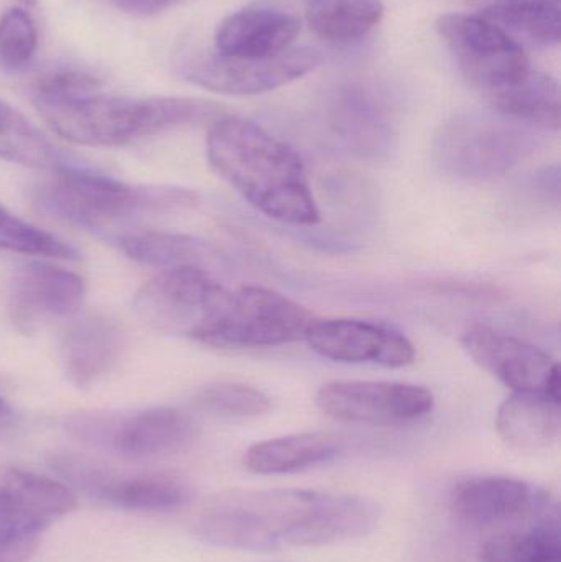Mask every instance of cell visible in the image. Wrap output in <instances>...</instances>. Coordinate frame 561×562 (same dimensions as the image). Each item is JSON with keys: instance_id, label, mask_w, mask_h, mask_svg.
Returning <instances> with one entry per match:
<instances>
[{"instance_id": "cell-24", "label": "cell", "mask_w": 561, "mask_h": 562, "mask_svg": "<svg viewBox=\"0 0 561 562\" xmlns=\"http://www.w3.org/2000/svg\"><path fill=\"white\" fill-rule=\"evenodd\" d=\"M473 13L509 33L543 48L559 46L560 0H467Z\"/></svg>"}, {"instance_id": "cell-5", "label": "cell", "mask_w": 561, "mask_h": 562, "mask_svg": "<svg viewBox=\"0 0 561 562\" xmlns=\"http://www.w3.org/2000/svg\"><path fill=\"white\" fill-rule=\"evenodd\" d=\"M539 131L493 114H463L441 125L435 137L438 167L460 180L504 177L532 157Z\"/></svg>"}, {"instance_id": "cell-38", "label": "cell", "mask_w": 561, "mask_h": 562, "mask_svg": "<svg viewBox=\"0 0 561 562\" xmlns=\"http://www.w3.org/2000/svg\"><path fill=\"white\" fill-rule=\"evenodd\" d=\"M19 2L25 3V5H35L36 0H19Z\"/></svg>"}, {"instance_id": "cell-16", "label": "cell", "mask_w": 561, "mask_h": 562, "mask_svg": "<svg viewBox=\"0 0 561 562\" xmlns=\"http://www.w3.org/2000/svg\"><path fill=\"white\" fill-rule=\"evenodd\" d=\"M86 291L85 279L71 270L46 262L23 263L9 283L10 319L22 333H33L48 321L72 316Z\"/></svg>"}, {"instance_id": "cell-22", "label": "cell", "mask_w": 561, "mask_h": 562, "mask_svg": "<svg viewBox=\"0 0 561 562\" xmlns=\"http://www.w3.org/2000/svg\"><path fill=\"white\" fill-rule=\"evenodd\" d=\"M117 246L125 257L145 267L160 270H213L227 266L226 257L213 244L188 234L141 231L117 237Z\"/></svg>"}, {"instance_id": "cell-26", "label": "cell", "mask_w": 561, "mask_h": 562, "mask_svg": "<svg viewBox=\"0 0 561 562\" xmlns=\"http://www.w3.org/2000/svg\"><path fill=\"white\" fill-rule=\"evenodd\" d=\"M490 105L497 115L539 132L560 128V86L547 72L530 69L516 88Z\"/></svg>"}, {"instance_id": "cell-12", "label": "cell", "mask_w": 561, "mask_h": 562, "mask_svg": "<svg viewBox=\"0 0 561 562\" xmlns=\"http://www.w3.org/2000/svg\"><path fill=\"white\" fill-rule=\"evenodd\" d=\"M329 418L369 426H405L422 422L435 408V396L422 385L384 380H336L315 396Z\"/></svg>"}, {"instance_id": "cell-4", "label": "cell", "mask_w": 561, "mask_h": 562, "mask_svg": "<svg viewBox=\"0 0 561 562\" xmlns=\"http://www.w3.org/2000/svg\"><path fill=\"white\" fill-rule=\"evenodd\" d=\"M33 203L59 223L99 233L142 217L193 210L200 198L187 188L131 184L65 165L33 190Z\"/></svg>"}, {"instance_id": "cell-3", "label": "cell", "mask_w": 561, "mask_h": 562, "mask_svg": "<svg viewBox=\"0 0 561 562\" xmlns=\"http://www.w3.org/2000/svg\"><path fill=\"white\" fill-rule=\"evenodd\" d=\"M49 128L85 147H124L188 125L213 124L226 115L216 102L193 98H117L91 94L33 95Z\"/></svg>"}, {"instance_id": "cell-1", "label": "cell", "mask_w": 561, "mask_h": 562, "mask_svg": "<svg viewBox=\"0 0 561 562\" xmlns=\"http://www.w3.org/2000/svg\"><path fill=\"white\" fill-rule=\"evenodd\" d=\"M381 520L371 498L335 492L231 491L210 498L193 531L226 550L267 551L329 547L368 537Z\"/></svg>"}, {"instance_id": "cell-10", "label": "cell", "mask_w": 561, "mask_h": 562, "mask_svg": "<svg viewBox=\"0 0 561 562\" xmlns=\"http://www.w3.org/2000/svg\"><path fill=\"white\" fill-rule=\"evenodd\" d=\"M229 293L206 270H164L138 288L134 313L148 329L197 339Z\"/></svg>"}, {"instance_id": "cell-19", "label": "cell", "mask_w": 561, "mask_h": 562, "mask_svg": "<svg viewBox=\"0 0 561 562\" xmlns=\"http://www.w3.org/2000/svg\"><path fill=\"white\" fill-rule=\"evenodd\" d=\"M125 347V334L115 321L88 316L72 321L61 336L63 372L76 389H88L112 372Z\"/></svg>"}, {"instance_id": "cell-30", "label": "cell", "mask_w": 561, "mask_h": 562, "mask_svg": "<svg viewBox=\"0 0 561 562\" xmlns=\"http://www.w3.org/2000/svg\"><path fill=\"white\" fill-rule=\"evenodd\" d=\"M0 249L23 254V256L43 257V259L79 260L81 257L71 244L20 220L2 203H0Z\"/></svg>"}, {"instance_id": "cell-9", "label": "cell", "mask_w": 561, "mask_h": 562, "mask_svg": "<svg viewBox=\"0 0 561 562\" xmlns=\"http://www.w3.org/2000/svg\"><path fill=\"white\" fill-rule=\"evenodd\" d=\"M49 468L72 491L119 510H178L191 501V488L181 479L167 474H128L96 459L71 452H56Z\"/></svg>"}, {"instance_id": "cell-15", "label": "cell", "mask_w": 561, "mask_h": 562, "mask_svg": "<svg viewBox=\"0 0 561 562\" xmlns=\"http://www.w3.org/2000/svg\"><path fill=\"white\" fill-rule=\"evenodd\" d=\"M451 510L471 527L537 521L559 512L549 492L529 482L501 475L467 479L455 487Z\"/></svg>"}, {"instance_id": "cell-35", "label": "cell", "mask_w": 561, "mask_h": 562, "mask_svg": "<svg viewBox=\"0 0 561 562\" xmlns=\"http://www.w3.org/2000/svg\"><path fill=\"white\" fill-rule=\"evenodd\" d=\"M36 544H38V538L15 541V543H0V562H25L35 553Z\"/></svg>"}, {"instance_id": "cell-37", "label": "cell", "mask_w": 561, "mask_h": 562, "mask_svg": "<svg viewBox=\"0 0 561 562\" xmlns=\"http://www.w3.org/2000/svg\"><path fill=\"white\" fill-rule=\"evenodd\" d=\"M35 540V538H33ZM23 541V540H20ZM0 543H15L13 540H9V538L5 537V533H3L2 525H0Z\"/></svg>"}, {"instance_id": "cell-6", "label": "cell", "mask_w": 561, "mask_h": 562, "mask_svg": "<svg viewBox=\"0 0 561 562\" xmlns=\"http://www.w3.org/2000/svg\"><path fill=\"white\" fill-rule=\"evenodd\" d=\"M313 316L292 297L250 286L231 291L214 319L198 334V342L216 349H259L305 339Z\"/></svg>"}, {"instance_id": "cell-29", "label": "cell", "mask_w": 561, "mask_h": 562, "mask_svg": "<svg viewBox=\"0 0 561 562\" xmlns=\"http://www.w3.org/2000/svg\"><path fill=\"white\" fill-rule=\"evenodd\" d=\"M193 405L216 418L247 419L269 413L272 398L247 383L214 382L194 393Z\"/></svg>"}, {"instance_id": "cell-14", "label": "cell", "mask_w": 561, "mask_h": 562, "mask_svg": "<svg viewBox=\"0 0 561 562\" xmlns=\"http://www.w3.org/2000/svg\"><path fill=\"white\" fill-rule=\"evenodd\" d=\"M305 340L318 356L335 362L404 369L417 357L414 342L401 330L351 317L313 319Z\"/></svg>"}, {"instance_id": "cell-23", "label": "cell", "mask_w": 561, "mask_h": 562, "mask_svg": "<svg viewBox=\"0 0 561 562\" xmlns=\"http://www.w3.org/2000/svg\"><path fill=\"white\" fill-rule=\"evenodd\" d=\"M339 449L338 438L328 432H296L250 446L244 464L254 474H292L332 461Z\"/></svg>"}, {"instance_id": "cell-31", "label": "cell", "mask_w": 561, "mask_h": 562, "mask_svg": "<svg viewBox=\"0 0 561 562\" xmlns=\"http://www.w3.org/2000/svg\"><path fill=\"white\" fill-rule=\"evenodd\" d=\"M38 48V30L29 12L12 7L0 16V61L9 68H23Z\"/></svg>"}, {"instance_id": "cell-36", "label": "cell", "mask_w": 561, "mask_h": 562, "mask_svg": "<svg viewBox=\"0 0 561 562\" xmlns=\"http://www.w3.org/2000/svg\"><path fill=\"white\" fill-rule=\"evenodd\" d=\"M15 422V412H13L12 406H10L9 402L0 396V428H7V426L12 425Z\"/></svg>"}, {"instance_id": "cell-32", "label": "cell", "mask_w": 561, "mask_h": 562, "mask_svg": "<svg viewBox=\"0 0 561 562\" xmlns=\"http://www.w3.org/2000/svg\"><path fill=\"white\" fill-rule=\"evenodd\" d=\"M102 81L91 72L76 68H61L42 76L36 82L33 95H49V98H65V95H81L99 92Z\"/></svg>"}, {"instance_id": "cell-27", "label": "cell", "mask_w": 561, "mask_h": 562, "mask_svg": "<svg viewBox=\"0 0 561 562\" xmlns=\"http://www.w3.org/2000/svg\"><path fill=\"white\" fill-rule=\"evenodd\" d=\"M560 514L547 515L524 530L493 535L481 550V562H561Z\"/></svg>"}, {"instance_id": "cell-2", "label": "cell", "mask_w": 561, "mask_h": 562, "mask_svg": "<svg viewBox=\"0 0 561 562\" xmlns=\"http://www.w3.org/2000/svg\"><path fill=\"white\" fill-rule=\"evenodd\" d=\"M206 155L217 177L263 216L315 226L318 204L299 151L249 119L223 115L211 124Z\"/></svg>"}, {"instance_id": "cell-17", "label": "cell", "mask_w": 561, "mask_h": 562, "mask_svg": "<svg viewBox=\"0 0 561 562\" xmlns=\"http://www.w3.org/2000/svg\"><path fill=\"white\" fill-rule=\"evenodd\" d=\"M78 507V495L65 482L7 469L0 474V521L10 540H32Z\"/></svg>"}, {"instance_id": "cell-11", "label": "cell", "mask_w": 561, "mask_h": 562, "mask_svg": "<svg viewBox=\"0 0 561 562\" xmlns=\"http://www.w3.org/2000/svg\"><path fill=\"white\" fill-rule=\"evenodd\" d=\"M322 61L316 49L289 48L269 58H231L194 52L178 61V72L194 86L227 95H259L308 75Z\"/></svg>"}, {"instance_id": "cell-28", "label": "cell", "mask_w": 561, "mask_h": 562, "mask_svg": "<svg viewBox=\"0 0 561 562\" xmlns=\"http://www.w3.org/2000/svg\"><path fill=\"white\" fill-rule=\"evenodd\" d=\"M0 158L36 170L65 167L61 151L22 112L0 99Z\"/></svg>"}, {"instance_id": "cell-18", "label": "cell", "mask_w": 561, "mask_h": 562, "mask_svg": "<svg viewBox=\"0 0 561 562\" xmlns=\"http://www.w3.org/2000/svg\"><path fill=\"white\" fill-rule=\"evenodd\" d=\"M326 121L336 140L358 157L382 160L394 150V114L372 89L346 86L336 91L329 99Z\"/></svg>"}, {"instance_id": "cell-34", "label": "cell", "mask_w": 561, "mask_h": 562, "mask_svg": "<svg viewBox=\"0 0 561 562\" xmlns=\"http://www.w3.org/2000/svg\"><path fill=\"white\" fill-rule=\"evenodd\" d=\"M122 12L131 13V15L148 16L157 15L165 10L173 9L187 0H111Z\"/></svg>"}, {"instance_id": "cell-13", "label": "cell", "mask_w": 561, "mask_h": 562, "mask_svg": "<svg viewBox=\"0 0 561 562\" xmlns=\"http://www.w3.org/2000/svg\"><path fill=\"white\" fill-rule=\"evenodd\" d=\"M461 346L484 372L514 393H540L561 402L559 362L540 347L486 326L468 329Z\"/></svg>"}, {"instance_id": "cell-20", "label": "cell", "mask_w": 561, "mask_h": 562, "mask_svg": "<svg viewBox=\"0 0 561 562\" xmlns=\"http://www.w3.org/2000/svg\"><path fill=\"white\" fill-rule=\"evenodd\" d=\"M300 20L279 9H243L217 26L214 52L231 58H269L287 52L299 36Z\"/></svg>"}, {"instance_id": "cell-21", "label": "cell", "mask_w": 561, "mask_h": 562, "mask_svg": "<svg viewBox=\"0 0 561 562\" xmlns=\"http://www.w3.org/2000/svg\"><path fill=\"white\" fill-rule=\"evenodd\" d=\"M561 402L540 393H513L497 409L496 429L519 454H537L560 438Z\"/></svg>"}, {"instance_id": "cell-25", "label": "cell", "mask_w": 561, "mask_h": 562, "mask_svg": "<svg viewBox=\"0 0 561 562\" xmlns=\"http://www.w3.org/2000/svg\"><path fill=\"white\" fill-rule=\"evenodd\" d=\"M382 0H308L306 22L316 36L332 45H351L384 19Z\"/></svg>"}, {"instance_id": "cell-8", "label": "cell", "mask_w": 561, "mask_h": 562, "mask_svg": "<svg viewBox=\"0 0 561 562\" xmlns=\"http://www.w3.org/2000/svg\"><path fill=\"white\" fill-rule=\"evenodd\" d=\"M66 429L79 442L131 461L177 454L197 438L193 419L170 406L128 415L81 413L66 419Z\"/></svg>"}, {"instance_id": "cell-7", "label": "cell", "mask_w": 561, "mask_h": 562, "mask_svg": "<svg viewBox=\"0 0 561 562\" xmlns=\"http://www.w3.org/2000/svg\"><path fill=\"white\" fill-rule=\"evenodd\" d=\"M437 32L468 85L487 104L516 88L532 69L520 42L478 13H445L437 20Z\"/></svg>"}, {"instance_id": "cell-33", "label": "cell", "mask_w": 561, "mask_h": 562, "mask_svg": "<svg viewBox=\"0 0 561 562\" xmlns=\"http://www.w3.org/2000/svg\"><path fill=\"white\" fill-rule=\"evenodd\" d=\"M527 206L532 210H552L560 203V168L559 165L546 167L527 178L523 184Z\"/></svg>"}]
</instances>
